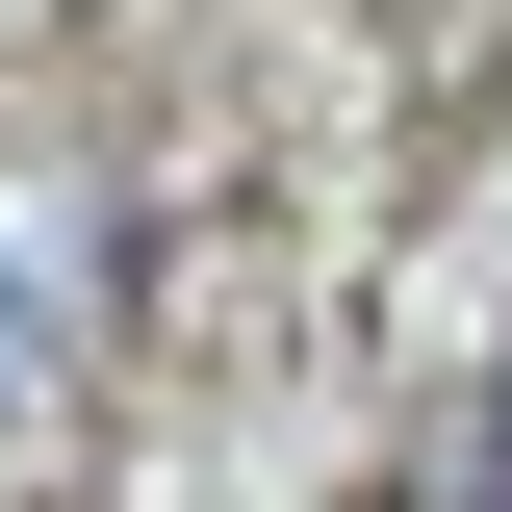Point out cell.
<instances>
[{"label":"cell","instance_id":"obj_1","mask_svg":"<svg viewBox=\"0 0 512 512\" xmlns=\"http://www.w3.org/2000/svg\"><path fill=\"white\" fill-rule=\"evenodd\" d=\"M487 512H512V410H487Z\"/></svg>","mask_w":512,"mask_h":512}]
</instances>
